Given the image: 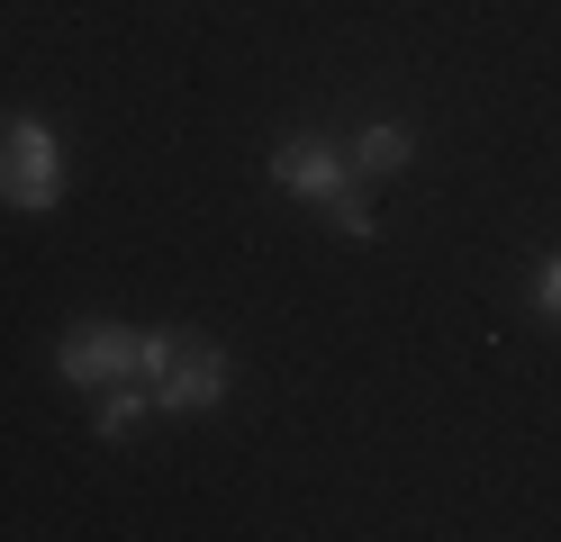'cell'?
Segmentation results:
<instances>
[{
  "mask_svg": "<svg viewBox=\"0 0 561 542\" xmlns=\"http://www.w3.org/2000/svg\"><path fill=\"white\" fill-rule=\"evenodd\" d=\"M55 380L64 389H110V380H136V325H110L91 316L55 344Z\"/></svg>",
  "mask_w": 561,
  "mask_h": 542,
  "instance_id": "1",
  "label": "cell"
},
{
  "mask_svg": "<svg viewBox=\"0 0 561 542\" xmlns=\"http://www.w3.org/2000/svg\"><path fill=\"white\" fill-rule=\"evenodd\" d=\"M272 191L327 208V199L354 191V154H344L335 136H280V145H272Z\"/></svg>",
  "mask_w": 561,
  "mask_h": 542,
  "instance_id": "2",
  "label": "cell"
},
{
  "mask_svg": "<svg viewBox=\"0 0 561 542\" xmlns=\"http://www.w3.org/2000/svg\"><path fill=\"white\" fill-rule=\"evenodd\" d=\"M146 389H154V416H208V407L236 389V361H227L218 344H191V353L172 361L163 380H146Z\"/></svg>",
  "mask_w": 561,
  "mask_h": 542,
  "instance_id": "3",
  "label": "cell"
},
{
  "mask_svg": "<svg viewBox=\"0 0 561 542\" xmlns=\"http://www.w3.org/2000/svg\"><path fill=\"white\" fill-rule=\"evenodd\" d=\"M344 154H354V181H390V172L416 163V127H408V118H371Z\"/></svg>",
  "mask_w": 561,
  "mask_h": 542,
  "instance_id": "4",
  "label": "cell"
},
{
  "mask_svg": "<svg viewBox=\"0 0 561 542\" xmlns=\"http://www.w3.org/2000/svg\"><path fill=\"white\" fill-rule=\"evenodd\" d=\"M0 208H27V217L64 208V172H46V163H19V154H0Z\"/></svg>",
  "mask_w": 561,
  "mask_h": 542,
  "instance_id": "5",
  "label": "cell"
},
{
  "mask_svg": "<svg viewBox=\"0 0 561 542\" xmlns=\"http://www.w3.org/2000/svg\"><path fill=\"white\" fill-rule=\"evenodd\" d=\"M146 416H154V389H136V380H110V389H100V416H91V425L118 443V434H136Z\"/></svg>",
  "mask_w": 561,
  "mask_h": 542,
  "instance_id": "6",
  "label": "cell"
},
{
  "mask_svg": "<svg viewBox=\"0 0 561 542\" xmlns=\"http://www.w3.org/2000/svg\"><path fill=\"white\" fill-rule=\"evenodd\" d=\"M0 154H19V163H46V172H64V136H55L46 118H10V127H0Z\"/></svg>",
  "mask_w": 561,
  "mask_h": 542,
  "instance_id": "7",
  "label": "cell"
},
{
  "mask_svg": "<svg viewBox=\"0 0 561 542\" xmlns=\"http://www.w3.org/2000/svg\"><path fill=\"white\" fill-rule=\"evenodd\" d=\"M182 353H191V335H172V325H146V335H136V380H163Z\"/></svg>",
  "mask_w": 561,
  "mask_h": 542,
  "instance_id": "8",
  "label": "cell"
},
{
  "mask_svg": "<svg viewBox=\"0 0 561 542\" xmlns=\"http://www.w3.org/2000/svg\"><path fill=\"white\" fill-rule=\"evenodd\" d=\"M327 217H335V235H344V244H371V235H380V217H371V199H363V181H354L344 199H327Z\"/></svg>",
  "mask_w": 561,
  "mask_h": 542,
  "instance_id": "9",
  "label": "cell"
},
{
  "mask_svg": "<svg viewBox=\"0 0 561 542\" xmlns=\"http://www.w3.org/2000/svg\"><path fill=\"white\" fill-rule=\"evenodd\" d=\"M525 308H535V325H561V253L535 263V299H525Z\"/></svg>",
  "mask_w": 561,
  "mask_h": 542,
  "instance_id": "10",
  "label": "cell"
}]
</instances>
